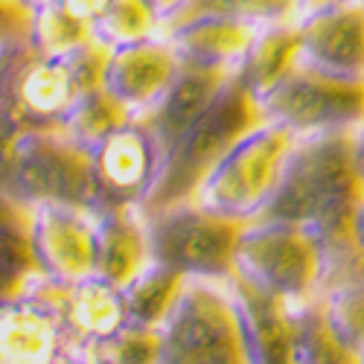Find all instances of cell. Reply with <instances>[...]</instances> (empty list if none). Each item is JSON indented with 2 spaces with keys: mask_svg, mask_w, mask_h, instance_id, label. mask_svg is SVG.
I'll use <instances>...</instances> for the list:
<instances>
[{
  "mask_svg": "<svg viewBox=\"0 0 364 364\" xmlns=\"http://www.w3.org/2000/svg\"><path fill=\"white\" fill-rule=\"evenodd\" d=\"M257 29L259 26H248L228 18H193L164 26L161 36L169 41L181 65L233 73Z\"/></svg>",
  "mask_w": 364,
  "mask_h": 364,
  "instance_id": "15",
  "label": "cell"
},
{
  "mask_svg": "<svg viewBox=\"0 0 364 364\" xmlns=\"http://www.w3.org/2000/svg\"><path fill=\"white\" fill-rule=\"evenodd\" d=\"M0 225H29V207L0 190Z\"/></svg>",
  "mask_w": 364,
  "mask_h": 364,
  "instance_id": "31",
  "label": "cell"
},
{
  "mask_svg": "<svg viewBox=\"0 0 364 364\" xmlns=\"http://www.w3.org/2000/svg\"><path fill=\"white\" fill-rule=\"evenodd\" d=\"M65 9H70L76 18H82V21H87L90 26H94L97 21H100V15L108 9V4L111 0H58Z\"/></svg>",
  "mask_w": 364,
  "mask_h": 364,
  "instance_id": "29",
  "label": "cell"
},
{
  "mask_svg": "<svg viewBox=\"0 0 364 364\" xmlns=\"http://www.w3.org/2000/svg\"><path fill=\"white\" fill-rule=\"evenodd\" d=\"M149 257L178 274L219 280L233 277V248L245 222L228 219L198 201H178L155 213H143Z\"/></svg>",
  "mask_w": 364,
  "mask_h": 364,
  "instance_id": "5",
  "label": "cell"
},
{
  "mask_svg": "<svg viewBox=\"0 0 364 364\" xmlns=\"http://www.w3.org/2000/svg\"><path fill=\"white\" fill-rule=\"evenodd\" d=\"M108 47L97 38L68 55H41L29 44L0 62V117L18 132L62 129L76 100L102 85Z\"/></svg>",
  "mask_w": 364,
  "mask_h": 364,
  "instance_id": "1",
  "label": "cell"
},
{
  "mask_svg": "<svg viewBox=\"0 0 364 364\" xmlns=\"http://www.w3.org/2000/svg\"><path fill=\"white\" fill-rule=\"evenodd\" d=\"M303 62L347 79H364V4L344 0L297 18Z\"/></svg>",
  "mask_w": 364,
  "mask_h": 364,
  "instance_id": "12",
  "label": "cell"
},
{
  "mask_svg": "<svg viewBox=\"0 0 364 364\" xmlns=\"http://www.w3.org/2000/svg\"><path fill=\"white\" fill-rule=\"evenodd\" d=\"M87 41H94V26L76 18L62 4H47L33 12V26H29V47L41 55H68Z\"/></svg>",
  "mask_w": 364,
  "mask_h": 364,
  "instance_id": "24",
  "label": "cell"
},
{
  "mask_svg": "<svg viewBox=\"0 0 364 364\" xmlns=\"http://www.w3.org/2000/svg\"><path fill=\"white\" fill-rule=\"evenodd\" d=\"M233 277L289 303L309 300L321 289L318 242L291 222H245L233 248Z\"/></svg>",
  "mask_w": 364,
  "mask_h": 364,
  "instance_id": "6",
  "label": "cell"
},
{
  "mask_svg": "<svg viewBox=\"0 0 364 364\" xmlns=\"http://www.w3.org/2000/svg\"><path fill=\"white\" fill-rule=\"evenodd\" d=\"M358 364H364V350H358Z\"/></svg>",
  "mask_w": 364,
  "mask_h": 364,
  "instance_id": "37",
  "label": "cell"
},
{
  "mask_svg": "<svg viewBox=\"0 0 364 364\" xmlns=\"http://www.w3.org/2000/svg\"><path fill=\"white\" fill-rule=\"evenodd\" d=\"M291 332H294V364H358V353L338 341L329 329L321 294L291 303Z\"/></svg>",
  "mask_w": 364,
  "mask_h": 364,
  "instance_id": "19",
  "label": "cell"
},
{
  "mask_svg": "<svg viewBox=\"0 0 364 364\" xmlns=\"http://www.w3.org/2000/svg\"><path fill=\"white\" fill-rule=\"evenodd\" d=\"M353 164H355V172L364 184V126H358L353 132Z\"/></svg>",
  "mask_w": 364,
  "mask_h": 364,
  "instance_id": "32",
  "label": "cell"
},
{
  "mask_svg": "<svg viewBox=\"0 0 364 364\" xmlns=\"http://www.w3.org/2000/svg\"><path fill=\"white\" fill-rule=\"evenodd\" d=\"M178 68L181 62L164 36L119 44L108 50L102 87L119 105H126L132 117H140L161 100Z\"/></svg>",
  "mask_w": 364,
  "mask_h": 364,
  "instance_id": "11",
  "label": "cell"
},
{
  "mask_svg": "<svg viewBox=\"0 0 364 364\" xmlns=\"http://www.w3.org/2000/svg\"><path fill=\"white\" fill-rule=\"evenodd\" d=\"M262 119L265 117L259 111V102L233 73L219 87L213 102L198 114L196 123L166 151L155 190L149 193L140 213H155L161 207L190 201L201 187V181L207 178V172L222 161L225 151L242 134H248L254 126H259Z\"/></svg>",
  "mask_w": 364,
  "mask_h": 364,
  "instance_id": "2",
  "label": "cell"
},
{
  "mask_svg": "<svg viewBox=\"0 0 364 364\" xmlns=\"http://www.w3.org/2000/svg\"><path fill=\"white\" fill-rule=\"evenodd\" d=\"M9 193L23 207L62 204L94 213L97 190L90 151L62 129L21 132Z\"/></svg>",
  "mask_w": 364,
  "mask_h": 364,
  "instance_id": "8",
  "label": "cell"
},
{
  "mask_svg": "<svg viewBox=\"0 0 364 364\" xmlns=\"http://www.w3.org/2000/svg\"><path fill=\"white\" fill-rule=\"evenodd\" d=\"M161 364H248L228 283L190 277L161 326Z\"/></svg>",
  "mask_w": 364,
  "mask_h": 364,
  "instance_id": "4",
  "label": "cell"
},
{
  "mask_svg": "<svg viewBox=\"0 0 364 364\" xmlns=\"http://www.w3.org/2000/svg\"><path fill=\"white\" fill-rule=\"evenodd\" d=\"M29 248L38 274L55 283H79L97 268V225L90 210L36 204L29 207Z\"/></svg>",
  "mask_w": 364,
  "mask_h": 364,
  "instance_id": "10",
  "label": "cell"
},
{
  "mask_svg": "<svg viewBox=\"0 0 364 364\" xmlns=\"http://www.w3.org/2000/svg\"><path fill=\"white\" fill-rule=\"evenodd\" d=\"M164 29V12L155 0H111L108 9L94 23V38L100 44L119 47L143 38H155Z\"/></svg>",
  "mask_w": 364,
  "mask_h": 364,
  "instance_id": "22",
  "label": "cell"
},
{
  "mask_svg": "<svg viewBox=\"0 0 364 364\" xmlns=\"http://www.w3.org/2000/svg\"><path fill=\"white\" fill-rule=\"evenodd\" d=\"M90 151L97 210L143 207L164 166V149L140 117L126 119ZM94 210V213H97Z\"/></svg>",
  "mask_w": 364,
  "mask_h": 364,
  "instance_id": "9",
  "label": "cell"
},
{
  "mask_svg": "<svg viewBox=\"0 0 364 364\" xmlns=\"http://www.w3.org/2000/svg\"><path fill=\"white\" fill-rule=\"evenodd\" d=\"M300 26L297 21L259 26L239 68L233 70L236 79L248 87V94L259 102L291 68L300 65Z\"/></svg>",
  "mask_w": 364,
  "mask_h": 364,
  "instance_id": "18",
  "label": "cell"
},
{
  "mask_svg": "<svg viewBox=\"0 0 364 364\" xmlns=\"http://www.w3.org/2000/svg\"><path fill=\"white\" fill-rule=\"evenodd\" d=\"M187 277L178 274V271L149 262L140 274L123 286V300H126V312H129V323H140V326H164V321L169 318L175 300L184 289Z\"/></svg>",
  "mask_w": 364,
  "mask_h": 364,
  "instance_id": "20",
  "label": "cell"
},
{
  "mask_svg": "<svg viewBox=\"0 0 364 364\" xmlns=\"http://www.w3.org/2000/svg\"><path fill=\"white\" fill-rule=\"evenodd\" d=\"M193 18H228L248 26L289 23L297 21V0H181L164 18V26Z\"/></svg>",
  "mask_w": 364,
  "mask_h": 364,
  "instance_id": "21",
  "label": "cell"
},
{
  "mask_svg": "<svg viewBox=\"0 0 364 364\" xmlns=\"http://www.w3.org/2000/svg\"><path fill=\"white\" fill-rule=\"evenodd\" d=\"M321 306L329 329L350 350H364V280L341 283L321 291Z\"/></svg>",
  "mask_w": 364,
  "mask_h": 364,
  "instance_id": "26",
  "label": "cell"
},
{
  "mask_svg": "<svg viewBox=\"0 0 364 364\" xmlns=\"http://www.w3.org/2000/svg\"><path fill=\"white\" fill-rule=\"evenodd\" d=\"M233 73L228 70H213V68H196V65H181L175 79L169 82V87L161 94V100L151 105L146 114H140V119L151 129L155 140L166 151L172 149V143L184 134L198 114L213 102V97L219 94V87L230 79Z\"/></svg>",
  "mask_w": 364,
  "mask_h": 364,
  "instance_id": "14",
  "label": "cell"
},
{
  "mask_svg": "<svg viewBox=\"0 0 364 364\" xmlns=\"http://www.w3.org/2000/svg\"><path fill=\"white\" fill-rule=\"evenodd\" d=\"M68 336L58 318L23 294L0 303V364H50Z\"/></svg>",
  "mask_w": 364,
  "mask_h": 364,
  "instance_id": "17",
  "label": "cell"
},
{
  "mask_svg": "<svg viewBox=\"0 0 364 364\" xmlns=\"http://www.w3.org/2000/svg\"><path fill=\"white\" fill-rule=\"evenodd\" d=\"M361 4H364V0H361Z\"/></svg>",
  "mask_w": 364,
  "mask_h": 364,
  "instance_id": "39",
  "label": "cell"
},
{
  "mask_svg": "<svg viewBox=\"0 0 364 364\" xmlns=\"http://www.w3.org/2000/svg\"><path fill=\"white\" fill-rule=\"evenodd\" d=\"M33 12L26 0H0V58L29 41Z\"/></svg>",
  "mask_w": 364,
  "mask_h": 364,
  "instance_id": "27",
  "label": "cell"
},
{
  "mask_svg": "<svg viewBox=\"0 0 364 364\" xmlns=\"http://www.w3.org/2000/svg\"><path fill=\"white\" fill-rule=\"evenodd\" d=\"M155 6H158V9L164 12V18H166V15H169L175 6H181V0H155Z\"/></svg>",
  "mask_w": 364,
  "mask_h": 364,
  "instance_id": "35",
  "label": "cell"
},
{
  "mask_svg": "<svg viewBox=\"0 0 364 364\" xmlns=\"http://www.w3.org/2000/svg\"><path fill=\"white\" fill-rule=\"evenodd\" d=\"M336 4H344V0H297V18H306L312 12H321V9H329Z\"/></svg>",
  "mask_w": 364,
  "mask_h": 364,
  "instance_id": "33",
  "label": "cell"
},
{
  "mask_svg": "<svg viewBox=\"0 0 364 364\" xmlns=\"http://www.w3.org/2000/svg\"><path fill=\"white\" fill-rule=\"evenodd\" d=\"M291 146L294 137L283 126L262 119L248 134H242L207 172L193 201L228 219H257L280 184Z\"/></svg>",
  "mask_w": 364,
  "mask_h": 364,
  "instance_id": "3",
  "label": "cell"
},
{
  "mask_svg": "<svg viewBox=\"0 0 364 364\" xmlns=\"http://www.w3.org/2000/svg\"><path fill=\"white\" fill-rule=\"evenodd\" d=\"M87 347L102 364H161V329L126 323Z\"/></svg>",
  "mask_w": 364,
  "mask_h": 364,
  "instance_id": "25",
  "label": "cell"
},
{
  "mask_svg": "<svg viewBox=\"0 0 364 364\" xmlns=\"http://www.w3.org/2000/svg\"><path fill=\"white\" fill-rule=\"evenodd\" d=\"M126 119H132L129 108L119 105L108 90L100 85L94 90H87L76 100V105L70 108V114L65 117L62 132L68 137H73L79 146L94 149L102 137H108L117 126H123Z\"/></svg>",
  "mask_w": 364,
  "mask_h": 364,
  "instance_id": "23",
  "label": "cell"
},
{
  "mask_svg": "<svg viewBox=\"0 0 364 364\" xmlns=\"http://www.w3.org/2000/svg\"><path fill=\"white\" fill-rule=\"evenodd\" d=\"M97 225V268L94 274L123 289L151 262L143 213L137 207H102Z\"/></svg>",
  "mask_w": 364,
  "mask_h": 364,
  "instance_id": "16",
  "label": "cell"
},
{
  "mask_svg": "<svg viewBox=\"0 0 364 364\" xmlns=\"http://www.w3.org/2000/svg\"><path fill=\"white\" fill-rule=\"evenodd\" d=\"M259 111L291 137L355 132L364 126V79L326 73L300 58L259 100Z\"/></svg>",
  "mask_w": 364,
  "mask_h": 364,
  "instance_id": "7",
  "label": "cell"
},
{
  "mask_svg": "<svg viewBox=\"0 0 364 364\" xmlns=\"http://www.w3.org/2000/svg\"><path fill=\"white\" fill-rule=\"evenodd\" d=\"M4 58H6V55H4ZM4 58H0V62H4Z\"/></svg>",
  "mask_w": 364,
  "mask_h": 364,
  "instance_id": "38",
  "label": "cell"
},
{
  "mask_svg": "<svg viewBox=\"0 0 364 364\" xmlns=\"http://www.w3.org/2000/svg\"><path fill=\"white\" fill-rule=\"evenodd\" d=\"M26 4H29V6H33V9H38V6H47V4H55V0H26Z\"/></svg>",
  "mask_w": 364,
  "mask_h": 364,
  "instance_id": "36",
  "label": "cell"
},
{
  "mask_svg": "<svg viewBox=\"0 0 364 364\" xmlns=\"http://www.w3.org/2000/svg\"><path fill=\"white\" fill-rule=\"evenodd\" d=\"M228 289L239 312L248 364H294L291 303L262 294L236 277L228 280Z\"/></svg>",
  "mask_w": 364,
  "mask_h": 364,
  "instance_id": "13",
  "label": "cell"
},
{
  "mask_svg": "<svg viewBox=\"0 0 364 364\" xmlns=\"http://www.w3.org/2000/svg\"><path fill=\"white\" fill-rule=\"evenodd\" d=\"M355 236H358V242H361V248H364V201H361V207H358V213H355Z\"/></svg>",
  "mask_w": 364,
  "mask_h": 364,
  "instance_id": "34",
  "label": "cell"
},
{
  "mask_svg": "<svg viewBox=\"0 0 364 364\" xmlns=\"http://www.w3.org/2000/svg\"><path fill=\"white\" fill-rule=\"evenodd\" d=\"M50 364H102L94 353H90L87 344H76V341H68L62 350H58V355L50 361Z\"/></svg>",
  "mask_w": 364,
  "mask_h": 364,
  "instance_id": "30",
  "label": "cell"
},
{
  "mask_svg": "<svg viewBox=\"0 0 364 364\" xmlns=\"http://www.w3.org/2000/svg\"><path fill=\"white\" fill-rule=\"evenodd\" d=\"M18 137H21V132L9 123V119L0 117V190H4L6 196H12L9 187H12V169H15Z\"/></svg>",
  "mask_w": 364,
  "mask_h": 364,
  "instance_id": "28",
  "label": "cell"
}]
</instances>
